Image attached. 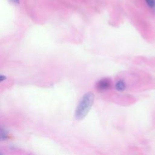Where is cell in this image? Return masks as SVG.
Returning <instances> with one entry per match:
<instances>
[{
	"label": "cell",
	"instance_id": "6da1fadb",
	"mask_svg": "<svg viewBox=\"0 0 155 155\" xmlns=\"http://www.w3.org/2000/svg\"><path fill=\"white\" fill-rule=\"evenodd\" d=\"M94 97V94L91 92H88L83 96L75 112V117L78 120L83 119L88 113L93 104Z\"/></svg>",
	"mask_w": 155,
	"mask_h": 155
},
{
	"label": "cell",
	"instance_id": "7a4b0ae2",
	"mask_svg": "<svg viewBox=\"0 0 155 155\" xmlns=\"http://www.w3.org/2000/svg\"><path fill=\"white\" fill-rule=\"evenodd\" d=\"M111 87V82L110 79H102L97 82L96 87L100 91L106 90Z\"/></svg>",
	"mask_w": 155,
	"mask_h": 155
},
{
	"label": "cell",
	"instance_id": "3957f363",
	"mask_svg": "<svg viewBox=\"0 0 155 155\" xmlns=\"http://www.w3.org/2000/svg\"><path fill=\"white\" fill-rule=\"evenodd\" d=\"M126 87V85H125V83L123 81H117L116 84H115V88L117 90V91H123L125 90Z\"/></svg>",
	"mask_w": 155,
	"mask_h": 155
},
{
	"label": "cell",
	"instance_id": "277c9868",
	"mask_svg": "<svg viewBox=\"0 0 155 155\" xmlns=\"http://www.w3.org/2000/svg\"><path fill=\"white\" fill-rule=\"evenodd\" d=\"M147 5L151 8H155V0H145Z\"/></svg>",
	"mask_w": 155,
	"mask_h": 155
},
{
	"label": "cell",
	"instance_id": "5b68a950",
	"mask_svg": "<svg viewBox=\"0 0 155 155\" xmlns=\"http://www.w3.org/2000/svg\"><path fill=\"white\" fill-rule=\"evenodd\" d=\"M9 1L15 5L19 4V0H9Z\"/></svg>",
	"mask_w": 155,
	"mask_h": 155
},
{
	"label": "cell",
	"instance_id": "8992f818",
	"mask_svg": "<svg viewBox=\"0 0 155 155\" xmlns=\"http://www.w3.org/2000/svg\"><path fill=\"white\" fill-rule=\"evenodd\" d=\"M6 79V77L2 75H0V82H2L3 81H4Z\"/></svg>",
	"mask_w": 155,
	"mask_h": 155
}]
</instances>
